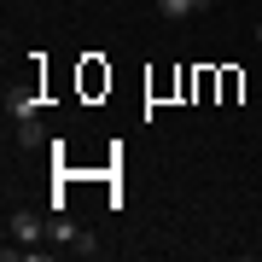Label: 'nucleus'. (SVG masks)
I'll list each match as a JSON object with an SVG mask.
<instances>
[{"label":"nucleus","instance_id":"obj_1","mask_svg":"<svg viewBox=\"0 0 262 262\" xmlns=\"http://www.w3.org/2000/svg\"><path fill=\"white\" fill-rule=\"evenodd\" d=\"M41 233H47V222H41V215H29V210H12V215H6V239H18V245H35Z\"/></svg>","mask_w":262,"mask_h":262},{"label":"nucleus","instance_id":"obj_2","mask_svg":"<svg viewBox=\"0 0 262 262\" xmlns=\"http://www.w3.org/2000/svg\"><path fill=\"white\" fill-rule=\"evenodd\" d=\"M192 12H210V0H158V18H169V24L192 18Z\"/></svg>","mask_w":262,"mask_h":262},{"label":"nucleus","instance_id":"obj_3","mask_svg":"<svg viewBox=\"0 0 262 262\" xmlns=\"http://www.w3.org/2000/svg\"><path fill=\"white\" fill-rule=\"evenodd\" d=\"M76 233H82V227L64 222V215H53V222H47V239H53V245H76Z\"/></svg>","mask_w":262,"mask_h":262},{"label":"nucleus","instance_id":"obj_4","mask_svg":"<svg viewBox=\"0 0 262 262\" xmlns=\"http://www.w3.org/2000/svg\"><path fill=\"white\" fill-rule=\"evenodd\" d=\"M6 111L18 117V122H35V117H41V105L29 99V94H12V99H6Z\"/></svg>","mask_w":262,"mask_h":262},{"label":"nucleus","instance_id":"obj_5","mask_svg":"<svg viewBox=\"0 0 262 262\" xmlns=\"http://www.w3.org/2000/svg\"><path fill=\"white\" fill-rule=\"evenodd\" d=\"M41 140H47V128H41V122H18V146H29V151H35Z\"/></svg>","mask_w":262,"mask_h":262},{"label":"nucleus","instance_id":"obj_6","mask_svg":"<svg viewBox=\"0 0 262 262\" xmlns=\"http://www.w3.org/2000/svg\"><path fill=\"white\" fill-rule=\"evenodd\" d=\"M70 251H76V256H99V239H94V233H76Z\"/></svg>","mask_w":262,"mask_h":262},{"label":"nucleus","instance_id":"obj_7","mask_svg":"<svg viewBox=\"0 0 262 262\" xmlns=\"http://www.w3.org/2000/svg\"><path fill=\"white\" fill-rule=\"evenodd\" d=\"M256 47H262V24H256Z\"/></svg>","mask_w":262,"mask_h":262}]
</instances>
